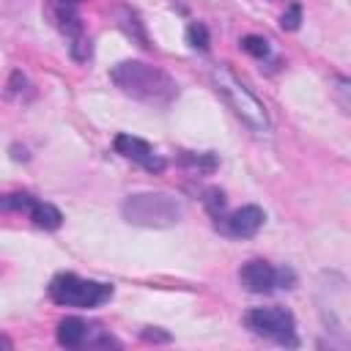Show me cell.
<instances>
[{"label": "cell", "instance_id": "cell-16", "mask_svg": "<svg viewBox=\"0 0 351 351\" xmlns=\"http://www.w3.org/2000/svg\"><path fill=\"white\" fill-rule=\"evenodd\" d=\"M203 203H206V208H208V214H211L214 219L222 217V211H225V195H222L219 189H208L206 197H203Z\"/></svg>", "mask_w": 351, "mask_h": 351}, {"label": "cell", "instance_id": "cell-18", "mask_svg": "<svg viewBox=\"0 0 351 351\" xmlns=\"http://www.w3.org/2000/svg\"><path fill=\"white\" fill-rule=\"evenodd\" d=\"M71 55H74L77 60H88V58H90V41H88L82 33L71 38Z\"/></svg>", "mask_w": 351, "mask_h": 351}, {"label": "cell", "instance_id": "cell-4", "mask_svg": "<svg viewBox=\"0 0 351 351\" xmlns=\"http://www.w3.org/2000/svg\"><path fill=\"white\" fill-rule=\"evenodd\" d=\"M112 296V285L80 280L77 274H58L49 282V299L66 307H99Z\"/></svg>", "mask_w": 351, "mask_h": 351}, {"label": "cell", "instance_id": "cell-11", "mask_svg": "<svg viewBox=\"0 0 351 351\" xmlns=\"http://www.w3.org/2000/svg\"><path fill=\"white\" fill-rule=\"evenodd\" d=\"M36 203L33 195L27 192H8V195H0V211L8 214V211H30Z\"/></svg>", "mask_w": 351, "mask_h": 351}, {"label": "cell", "instance_id": "cell-3", "mask_svg": "<svg viewBox=\"0 0 351 351\" xmlns=\"http://www.w3.org/2000/svg\"><path fill=\"white\" fill-rule=\"evenodd\" d=\"M121 214L140 228H170L184 219V206L167 192H137L123 200Z\"/></svg>", "mask_w": 351, "mask_h": 351}, {"label": "cell", "instance_id": "cell-12", "mask_svg": "<svg viewBox=\"0 0 351 351\" xmlns=\"http://www.w3.org/2000/svg\"><path fill=\"white\" fill-rule=\"evenodd\" d=\"M186 44H189L192 49L206 52L208 44H211V38H208V27H206L203 22H192V25L186 27Z\"/></svg>", "mask_w": 351, "mask_h": 351}, {"label": "cell", "instance_id": "cell-9", "mask_svg": "<svg viewBox=\"0 0 351 351\" xmlns=\"http://www.w3.org/2000/svg\"><path fill=\"white\" fill-rule=\"evenodd\" d=\"M88 337V324L82 318H63L58 324V343L66 348H77L82 346Z\"/></svg>", "mask_w": 351, "mask_h": 351}, {"label": "cell", "instance_id": "cell-13", "mask_svg": "<svg viewBox=\"0 0 351 351\" xmlns=\"http://www.w3.org/2000/svg\"><path fill=\"white\" fill-rule=\"evenodd\" d=\"M181 165L211 173V170L217 167V156H214V154H181Z\"/></svg>", "mask_w": 351, "mask_h": 351}, {"label": "cell", "instance_id": "cell-21", "mask_svg": "<svg viewBox=\"0 0 351 351\" xmlns=\"http://www.w3.org/2000/svg\"><path fill=\"white\" fill-rule=\"evenodd\" d=\"M0 346H3V348H11V343H8L5 337H0Z\"/></svg>", "mask_w": 351, "mask_h": 351}, {"label": "cell", "instance_id": "cell-1", "mask_svg": "<svg viewBox=\"0 0 351 351\" xmlns=\"http://www.w3.org/2000/svg\"><path fill=\"white\" fill-rule=\"evenodd\" d=\"M110 80L132 99L148 101V104H170L178 96V85L170 74L162 69L143 63V60H121L112 66Z\"/></svg>", "mask_w": 351, "mask_h": 351}, {"label": "cell", "instance_id": "cell-8", "mask_svg": "<svg viewBox=\"0 0 351 351\" xmlns=\"http://www.w3.org/2000/svg\"><path fill=\"white\" fill-rule=\"evenodd\" d=\"M115 151L121 154V156H126V159H132L134 165H140L143 170H148V173H162L165 170V159L145 143V140H140V137H132V134H118L115 137Z\"/></svg>", "mask_w": 351, "mask_h": 351}, {"label": "cell", "instance_id": "cell-6", "mask_svg": "<svg viewBox=\"0 0 351 351\" xmlns=\"http://www.w3.org/2000/svg\"><path fill=\"white\" fill-rule=\"evenodd\" d=\"M239 282L250 293H271L274 288H293V271L274 269L271 263L255 258V261H247L239 269Z\"/></svg>", "mask_w": 351, "mask_h": 351}, {"label": "cell", "instance_id": "cell-17", "mask_svg": "<svg viewBox=\"0 0 351 351\" xmlns=\"http://www.w3.org/2000/svg\"><path fill=\"white\" fill-rule=\"evenodd\" d=\"M299 22H302V5H299V3H291V5H288V11L282 14L280 25H282V30H296V27H299Z\"/></svg>", "mask_w": 351, "mask_h": 351}, {"label": "cell", "instance_id": "cell-7", "mask_svg": "<svg viewBox=\"0 0 351 351\" xmlns=\"http://www.w3.org/2000/svg\"><path fill=\"white\" fill-rule=\"evenodd\" d=\"M266 222V214L261 206H241L236 208L230 217H219L217 219V228L233 239H250L261 230V225Z\"/></svg>", "mask_w": 351, "mask_h": 351}, {"label": "cell", "instance_id": "cell-5", "mask_svg": "<svg viewBox=\"0 0 351 351\" xmlns=\"http://www.w3.org/2000/svg\"><path fill=\"white\" fill-rule=\"evenodd\" d=\"M247 326L261 335V337H269L280 346H299L296 340V321L291 315V310L285 307H255L247 313Z\"/></svg>", "mask_w": 351, "mask_h": 351}, {"label": "cell", "instance_id": "cell-2", "mask_svg": "<svg viewBox=\"0 0 351 351\" xmlns=\"http://www.w3.org/2000/svg\"><path fill=\"white\" fill-rule=\"evenodd\" d=\"M211 82H214V90L225 99V104L233 110V115H236L250 132H255V134H266V132L271 129V123H269V112H266L263 101H258V99L250 93V88H247L239 77H233L225 66H214V71H211Z\"/></svg>", "mask_w": 351, "mask_h": 351}, {"label": "cell", "instance_id": "cell-20", "mask_svg": "<svg viewBox=\"0 0 351 351\" xmlns=\"http://www.w3.org/2000/svg\"><path fill=\"white\" fill-rule=\"evenodd\" d=\"M80 0H55V5H66V8H74Z\"/></svg>", "mask_w": 351, "mask_h": 351}, {"label": "cell", "instance_id": "cell-10", "mask_svg": "<svg viewBox=\"0 0 351 351\" xmlns=\"http://www.w3.org/2000/svg\"><path fill=\"white\" fill-rule=\"evenodd\" d=\"M27 214H30V219H33L38 228H44V230H55V228H60V222H63V214H60L52 203H38V200H36Z\"/></svg>", "mask_w": 351, "mask_h": 351}, {"label": "cell", "instance_id": "cell-15", "mask_svg": "<svg viewBox=\"0 0 351 351\" xmlns=\"http://www.w3.org/2000/svg\"><path fill=\"white\" fill-rule=\"evenodd\" d=\"M239 44H241V49H244L247 55H252V58H266V55H269V41H266L263 36H244Z\"/></svg>", "mask_w": 351, "mask_h": 351}, {"label": "cell", "instance_id": "cell-19", "mask_svg": "<svg viewBox=\"0 0 351 351\" xmlns=\"http://www.w3.org/2000/svg\"><path fill=\"white\" fill-rule=\"evenodd\" d=\"M143 340H148V343H170V335H167V332H159V329H154V326H148V329L143 332Z\"/></svg>", "mask_w": 351, "mask_h": 351}, {"label": "cell", "instance_id": "cell-14", "mask_svg": "<svg viewBox=\"0 0 351 351\" xmlns=\"http://www.w3.org/2000/svg\"><path fill=\"white\" fill-rule=\"evenodd\" d=\"M118 14H121V19H123V22H121V27H123L129 36L134 33V36H137V41H140L143 47H148V44H145V33H143V27H140L137 14H134V11H129V8H121Z\"/></svg>", "mask_w": 351, "mask_h": 351}]
</instances>
